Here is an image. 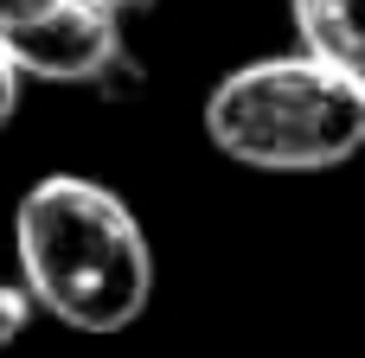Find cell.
I'll use <instances>...</instances> for the list:
<instances>
[{
	"mask_svg": "<svg viewBox=\"0 0 365 358\" xmlns=\"http://www.w3.org/2000/svg\"><path fill=\"white\" fill-rule=\"evenodd\" d=\"M32 314H38L32 288H26V282H0V352L19 346V333L32 327Z\"/></svg>",
	"mask_w": 365,
	"mask_h": 358,
	"instance_id": "5b68a950",
	"label": "cell"
},
{
	"mask_svg": "<svg viewBox=\"0 0 365 358\" xmlns=\"http://www.w3.org/2000/svg\"><path fill=\"white\" fill-rule=\"evenodd\" d=\"M109 6H115V13H122V19H128V13H148V6H154V0H109Z\"/></svg>",
	"mask_w": 365,
	"mask_h": 358,
	"instance_id": "52a82bcc",
	"label": "cell"
},
{
	"mask_svg": "<svg viewBox=\"0 0 365 358\" xmlns=\"http://www.w3.org/2000/svg\"><path fill=\"white\" fill-rule=\"evenodd\" d=\"M205 135L250 173H334L365 147V90L308 51L250 58L212 83Z\"/></svg>",
	"mask_w": 365,
	"mask_h": 358,
	"instance_id": "7a4b0ae2",
	"label": "cell"
},
{
	"mask_svg": "<svg viewBox=\"0 0 365 358\" xmlns=\"http://www.w3.org/2000/svg\"><path fill=\"white\" fill-rule=\"evenodd\" d=\"M0 51L38 83H83L96 96L141 83L109 0H0Z\"/></svg>",
	"mask_w": 365,
	"mask_h": 358,
	"instance_id": "3957f363",
	"label": "cell"
},
{
	"mask_svg": "<svg viewBox=\"0 0 365 358\" xmlns=\"http://www.w3.org/2000/svg\"><path fill=\"white\" fill-rule=\"evenodd\" d=\"M13 256L38 314L71 333H122L154 301V243L122 192L45 173L13 205Z\"/></svg>",
	"mask_w": 365,
	"mask_h": 358,
	"instance_id": "6da1fadb",
	"label": "cell"
},
{
	"mask_svg": "<svg viewBox=\"0 0 365 358\" xmlns=\"http://www.w3.org/2000/svg\"><path fill=\"white\" fill-rule=\"evenodd\" d=\"M295 45L365 90V0H289Z\"/></svg>",
	"mask_w": 365,
	"mask_h": 358,
	"instance_id": "277c9868",
	"label": "cell"
},
{
	"mask_svg": "<svg viewBox=\"0 0 365 358\" xmlns=\"http://www.w3.org/2000/svg\"><path fill=\"white\" fill-rule=\"evenodd\" d=\"M19 83H26V77H19V64L0 51V128H6V122H13V109H19Z\"/></svg>",
	"mask_w": 365,
	"mask_h": 358,
	"instance_id": "8992f818",
	"label": "cell"
}]
</instances>
